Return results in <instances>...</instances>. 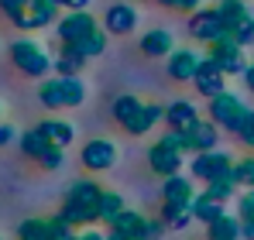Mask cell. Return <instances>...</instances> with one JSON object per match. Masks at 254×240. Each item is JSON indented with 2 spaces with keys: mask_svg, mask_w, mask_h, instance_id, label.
Returning a JSON list of instances; mask_svg holds the SVG:
<instances>
[{
  "mask_svg": "<svg viewBox=\"0 0 254 240\" xmlns=\"http://www.w3.org/2000/svg\"><path fill=\"white\" fill-rule=\"evenodd\" d=\"M17 240H55V234H52V223L48 220L31 216V220H24L17 227Z\"/></svg>",
  "mask_w": 254,
  "mask_h": 240,
  "instance_id": "cell-29",
  "label": "cell"
},
{
  "mask_svg": "<svg viewBox=\"0 0 254 240\" xmlns=\"http://www.w3.org/2000/svg\"><path fill=\"white\" fill-rule=\"evenodd\" d=\"M141 107H144V100H137V96H130V93H127V96H117V100H114L110 114H114V120H117L121 127H127L130 120L137 117V110H141Z\"/></svg>",
  "mask_w": 254,
  "mask_h": 240,
  "instance_id": "cell-27",
  "label": "cell"
},
{
  "mask_svg": "<svg viewBox=\"0 0 254 240\" xmlns=\"http://www.w3.org/2000/svg\"><path fill=\"white\" fill-rule=\"evenodd\" d=\"M10 62H14V69H17L21 76H28V79H42L45 72L52 69V59H48L45 45H38V41L28 38V35L10 41Z\"/></svg>",
  "mask_w": 254,
  "mask_h": 240,
  "instance_id": "cell-3",
  "label": "cell"
},
{
  "mask_svg": "<svg viewBox=\"0 0 254 240\" xmlns=\"http://www.w3.org/2000/svg\"><path fill=\"white\" fill-rule=\"evenodd\" d=\"M234 38H237L241 48H251V45H254V14H251V17H244V21L234 28Z\"/></svg>",
  "mask_w": 254,
  "mask_h": 240,
  "instance_id": "cell-35",
  "label": "cell"
},
{
  "mask_svg": "<svg viewBox=\"0 0 254 240\" xmlns=\"http://www.w3.org/2000/svg\"><path fill=\"white\" fill-rule=\"evenodd\" d=\"M110 230H117V234H124V237H130V240H148V216L137 213V209H124V213L110 223Z\"/></svg>",
  "mask_w": 254,
  "mask_h": 240,
  "instance_id": "cell-18",
  "label": "cell"
},
{
  "mask_svg": "<svg viewBox=\"0 0 254 240\" xmlns=\"http://www.w3.org/2000/svg\"><path fill=\"white\" fill-rule=\"evenodd\" d=\"M83 65H86V55L76 48V45H62V48H59V55H55L59 76H79Z\"/></svg>",
  "mask_w": 254,
  "mask_h": 240,
  "instance_id": "cell-22",
  "label": "cell"
},
{
  "mask_svg": "<svg viewBox=\"0 0 254 240\" xmlns=\"http://www.w3.org/2000/svg\"><path fill=\"white\" fill-rule=\"evenodd\" d=\"M196 199V189H192V182L186 179V175H169L165 179V185H162V202H172V206H192Z\"/></svg>",
  "mask_w": 254,
  "mask_h": 240,
  "instance_id": "cell-16",
  "label": "cell"
},
{
  "mask_svg": "<svg viewBox=\"0 0 254 240\" xmlns=\"http://www.w3.org/2000/svg\"><path fill=\"white\" fill-rule=\"evenodd\" d=\"M158 141H162L165 148H172L175 155H196V151H192V144H189V134H186V130H165Z\"/></svg>",
  "mask_w": 254,
  "mask_h": 240,
  "instance_id": "cell-33",
  "label": "cell"
},
{
  "mask_svg": "<svg viewBox=\"0 0 254 240\" xmlns=\"http://www.w3.org/2000/svg\"><path fill=\"white\" fill-rule=\"evenodd\" d=\"M107 41H110V35H107L103 28H96V31H93V35H86V38L79 41L76 48L83 52V55H86V62H89V59H100V55L107 52Z\"/></svg>",
  "mask_w": 254,
  "mask_h": 240,
  "instance_id": "cell-31",
  "label": "cell"
},
{
  "mask_svg": "<svg viewBox=\"0 0 254 240\" xmlns=\"http://www.w3.org/2000/svg\"><path fill=\"white\" fill-rule=\"evenodd\" d=\"M230 168H234V158H230L227 151H220V148H213V151H199L196 158L189 161V175L199 179V182L223 179V175H230Z\"/></svg>",
  "mask_w": 254,
  "mask_h": 240,
  "instance_id": "cell-8",
  "label": "cell"
},
{
  "mask_svg": "<svg viewBox=\"0 0 254 240\" xmlns=\"http://www.w3.org/2000/svg\"><path fill=\"white\" fill-rule=\"evenodd\" d=\"M237 137H241V144H244L248 151H254V110L248 114V120H244V127L237 130Z\"/></svg>",
  "mask_w": 254,
  "mask_h": 240,
  "instance_id": "cell-38",
  "label": "cell"
},
{
  "mask_svg": "<svg viewBox=\"0 0 254 240\" xmlns=\"http://www.w3.org/2000/svg\"><path fill=\"white\" fill-rule=\"evenodd\" d=\"M100 28V21L89 10H65V17L55 21V35L62 45H79L86 35H93Z\"/></svg>",
  "mask_w": 254,
  "mask_h": 240,
  "instance_id": "cell-6",
  "label": "cell"
},
{
  "mask_svg": "<svg viewBox=\"0 0 254 240\" xmlns=\"http://www.w3.org/2000/svg\"><path fill=\"white\" fill-rule=\"evenodd\" d=\"M148 168H151L155 175H162V179L179 175V172H182V155H175V151L165 148L162 141H155V144L148 148Z\"/></svg>",
  "mask_w": 254,
  "mask_h": 240,
  "instance_id": "cell-14",
  "label": "cell"
},
{
  "mask_svg": "<svg viewBox=\"0 0 254 240\" xmlns=\"http://www.w3.org/2000/svg\"><path fill=\"white\" fill-rule=\"evenodd\" d=\"M0 10L14 21V17H21V14L28 10V0H0Z\"/></svg>",
  "mask_w": 254,
  "mask_h": 240,
  "instance_id": "cell-39",
  "label": "cell"
},
{
  "mask_svg": "<svg viewBox=\"0 0 254 240\" xmlns=\"http://www.w3.org/2000/svg\"><path fill=\"white\" fill-rule=\"evenodd\" d=\"M192 86H196V93L199 96H206V100H213L216 93H223L227 89V72L213 62V59H199V69H196V76H192Z\"/></svg>",
  "mask_w": 254,
  "mask_h": 240,
  "instance_id": "cell-12",
  "label": "cell"
},
{
  "mask_svg": "<svg viewBox=\"0 0 254 240\" xmlns=\"http://www.w3.org/2000/svg\"><path fill=\"white\" fill-rule=\"evenodd\" d=\"M206 240H241V220L237 216H220L206 227Z\"/></svg>",
  "mask_w": 254,
  "mask_h": 240,
  "instance_id": "cell-25",
  "label": "cell"
},
{
  "mask_svg": "<svg viewBox=\"0 0 254 240\" xmlns=\"http://www.w3.org/2000/svg\"><path fill=\"white\" fill-rule=\"evenodd\" d=\"M89 3H93V0H59L62 10H89Z\"/></svg>",
  "mask_w": 254,
  "mask_h": 240,
  "instance_id": "cell-41",
  "label": "cell"
},
{
  "mask_svg": "<svg viewBox=\"0 0 254 240\" xmlns=\"http://www.w3.org/2000/svg\"><path fill=\"white\" fill-rule=\"evenodd\" d=\"M137 28V7L134 3H110L103 14V31L110 38H127Z\"/></svg>",
  "mask_w": 254,
  "mask_h": 240,
  "instance_id": "cell-11",
  "label": "cell"
},
{
  "mask_svg": "<svg viewBox=\"0 0 254 240\" xmlns=\"http://www.w3.org/2000/svg\"><path fill=\"white\" fill-rule=\"evenodd\" d=\"M100 192H103V189H100L96 182L76 179V182L65 189V196H62L59 216H62L65 223H72L76 230H86V227L100 223Z\"/></svg>",
  "mask_w": 254,
  "mask_h": 240,
  "instance_id": "cell-1",
  "label": "cell"
},
{
  "mask_svg": "<svg viewBox=\"0 0 254 240\" xmlns=\"http://www.w3.org/2000/svg\"><path fill=\"white\" fill-rule=\"evenodd\" d=\"M196 69H199V55H196L192 48H172L169 65H165L169 79H175V82H192Z\"/></svg>",
  "mask_w": 254,
  "mask_h": 240,
  "instance_id": "cell-13",
  "label": "cell"
},
{
  "mask_svg": "<svg viewBox=\"0 0 254 240\" xmlns=\"http://www.w3.org/2000/svg\"><path fill=\"white\" fill-rule=\"evenodd\" d=\"M248 114H251V107H248L237 93H230V89L216 93V96L210 100V120L220 127V130H227V134H237V130L244 127Z\"/></svg>",
  "mask_w": 254,
  "mask_h": 240,
  "instance_id": "cell-4",
  "label": "cell"
},
{
  "mask_svg": "<svg viewBox=\"0 0 254 240\" xmlns=\"http://www.w3.org/2000/svg\"><path fill=\"white\" fill-rule=\"evenodd\" d=\"M158 120H165V110H162L158 103H144V107L137 110V117L130 120L124 130L130 134V137H144V134H148V130L158 123Z\"/></svg>",
  "mask_w": 254,
  "mask_h": 240,
  "instance_id": "cell-21",
  "label": "cell"
},
{
  "mask_svg": "<svg viewBox=\"0 0 254 240\" xmlns=\"http://www.w3.org/2000/svg\"><path fill=\"white\" fill-rule=\"evenodd\" d=\"M124 209H127V202H124L121 192H107V189L100 192V223H107V227H110Z\"/></svg>",
  "mask_w": 254,
  "mask_h": 240,
  "instance_id": "cell-28",
  "label": "cell"
},
{
  "mask_svg": "<svg viewBox=\"0 0 254 240\" xmlns=\"http://www.w3.org/2000/svg\"><path fill=\"white\" fill-rule=\"evenodd\" d=\"M206 59H213L227 76H244V69L251 65L248 62V55H244V48L237 45V38H234V31H223L220 38L210 45V52H206Z\"/></svg>",
  "mask_w": 254,
  "mask_h": 240,
  "instance_id": "cell-5",
  "label": "cell"
},
{
  "mask_svg": "<svg viewBox=\"0 0 254 240\" xmlns=\"http://www.w3.org/2000/svg\"><path fill=\"white\" fill-rule=\"evenodd\" d=\"M117 144L114 141H107V137H93V141H86L83 144V168L86 172H107V168H114L117 165Z\"/></svg>",
  "mask_w": 254,
  "mask_h": 240,
  "instance_id": "cell-10",
  "label": "cell"
},
{
  "mask_svg": "<svg viewBox=\"0 0 254 240\" xmlns=\"http://www.w3.org/2000/svg\"><path fill=\"white\" fill-rule=\"evenodd\" d=\"M203 7V0H179L175 3V10H186V14H192V10H199Z\"/></svg>",
  "mask_w": 254,
  "mask_h": 240,
  "instance_id": "cell-43",
  "label": "cell"
},
{
  "mask_svg": "<svg viewBox=\"0 0 254 240\" xmlns=\"http://www.w3.org/2000/svg\"><path fill=\"white\" fill-rule=\"evenodd\" d=\"M223 31H227V28H223V17H220V10H216V7H199V10H192V14H189V35H192L196 41L213 45Z\"/></svg>",
  "mask_w": 254,
  "mask_h": 240,
  "instance_id": "cell-9",
  "label": "cell"
},
{
  "mask_svg": "<svg viewBox=\"0 0 254 240\" xmlns=\"http://www.w3.org/2000/svg\"><path fill=\"white\" fill-rule=\"evenodd\" d=\"M155 3H162V7H175L179 0H155Z\"/></svg>",
  "mask_w": 254,
  "mask_h": 240,
  "instance_id": "cell-46",
  "label": "cell"
},
{
  "mask_svg": "<svg viewBox=\"0 0 254 240\" xmlns=\"http://www.w3.org/2000/svg\"><path fill=\"white\" fill-rule=\"evenodd\" d=\"M76 240H107V234H100V230H93V227H86L76 234Z\"/></svg>",
  "mask_w": 254,
  "mask_h": 240,
  "instance_id": "cell-42",
  "label": "cell"
},
{
  "mask_svg": "<svg viewBox=\"0 0 254 240\" xmlns=\"http://www.w3.org/2000/svg\"><path fill=\"white\" fill-rule=\"evenodd\" d=\"M38 100L45 110H76L86 100V86L79 76H52L38 86Z\"/></svg>",
  "mask_w": 254,
  "mask_h": 240,
  "instance_id": "cell-2",
  "label": "cell"
},
{
  "mask_svg": "<svg viewBox=\"0 0 254 240\" xmlns=\"http://www.w3.org/2000/svg\"><path fill=\"white\" fill-rule=\"evenodd\" d=\"M241 79H244V86H248V93H254V62L244 69V76H241Z\"/></svg>",
  "mask_w": 254,
  "mask_h": 240,
  "instance_id": "cell-44",
  "label": "cell"
},
{
  "mask_svg": "<svg viewBox=\"0 0 254 240\" xmlns=\"http://www.w3.org/2000/svg\"><path fill=\"white\" fill-rule=\"evenodd\" d=\"M48 223H52V234H55V240H76V234H79V230H76L72 223H65L62 216H52Z\"/></svg>",
  "mask_w": 254,
  "mask_h": 240,
  "instance_id": "cell-36",
  "label": "cell"
},
{
  "mask_svg": "<svg viewBox=\"0 0 254 240\" xmlns=\"http://www.w3.org/2000/svg\"><path fill=\"white\" fill-rule=\"evenodd\" d=\"M234 182L244 185V189H254V155L234 161Z\"/></svg>",
  "mask_w": 254,
  "mask_h": 240,
  "instance_id": "cell-34",
  "label": "cell"
},
{
  "mask_svg": "<svg viewBox=\"0 0 254 240\" xmlns=\"http://www.w3.org/2000/svg\"><path fill=\"white\" fill-rule=\"evenodd\" d=\"M107 240H130V237H124V234H117V230H110V234H107Z\"/></svg>",
  "mask_w": 254,
  "mask_h": 240,
  "instance_id": "cell-45",
  "label": "cell"
},
{
  "mask_svg": "<svg viewBox=\"0 0 254 240\" xmlns=\"http://www.w3.org/2000/svg\"><path fill=\"white\" fill-rule=\"evenodd\" d=\"M38 130H42L45 137L55 144V148H69L72 141H76V127L69 123V120H62V117H48L38 123Z\"/></svg>",
  "mask_w": 254,
  "mask_h": 240,
  "instance_id": "cell-20",
  "label": "cell"
},
{
  "mask_svg": "<svg viewBox=\"0 0 254 240\" xmlns=\"http://www.w3.org/2000/svg\"><path fill=\"white\" fill-rule=\"evenodd\" d=\"M186 134H189V144H192L196 155H199V151H213V148L220 144V127H216L213 120H196Z\"/></svg>",
  "mask_w": 254,
  "mask_h": 240,
  "instance_id": "cell-19",
  "label": "cell"
},
{
  "mask_svg": "<svg viewBox=\"0 0 254 240\" xmlns=\"http://www.w3.org/2000/svg\"><path fill=\"white\" fill-rule=\"evenodd\" d=\"M59 0H28V10L21 14V17H14L10 24L17 28V31H42V28H52L55 21H59Z\"/></svg>",
  "mask_w": 254,
  "mask_h": 240,
  "instance_id": "cell-7",
  "label": "cell"
},
{
  "mask_svg": "<svg viewBox=\"0 0 254 240\" xmlns=\"http://www.w3.org/2000/svg\"><path fill=\"white\" fill-rule=\"evenodd\" d=\"M172 45H175V38H172V31H165V28L144 31L141 41H137L141 55H148V59H169V55H172Z\"/></svg>",
  "mask_w": 254,
  "mask_h": 240,
  "instance_id": "cell-15",
  "label": "cell"
},
{
  "mask_svg": "<svg viewBox=\"0 0 254 240\" xmlns=\"http://www.w3.org/2000/svg\"><path fill=\"white\" fill-rule=\"evenodd\" d=\"M52 148H55V144H52V141L45 137V134L38 130V127H31V130H24V134H21V151H24L28 158L42 161L45 155L52 151Z\"/></svg>",
  "mask_w": 254,
  "mask_h": 240,
  "instance_id": "cell-24",
  "label": "cell"
},
{
  "mask_svg": "<svg viewBox=\"0 0 254 240\" xmlns=\"http://www.w3.org/2000/svg\"><path fill=\"white\" fill-rule=\"evenodd\" d=\"M189 213H192V220H199V223H206V227H210L213 220H220V216L227 213V206H223V202H216V199H210V196H203V192H199V196L192 199V206H189Z\"/></svg>",
  "mask_w": 254,
  "mask_h": 240,
  "instance_id": "cell-23",
  "label": "cell"
},
{
  "mask_svg": "<svg viewBox=\"0 0 254 240\" xmlns=\"http://www.w3.org/2000/svg\"><path fill=\"white\" fill-rule=\"evenodd\" d=\"M14 137H17V130H14V123H3V120H0V148H7V144H10Z\"/></svg>",
  "mask_w": 254,
  "mask_h": 240,
  "instance_id": "cell-40",
  "label": "cell"
},
{
  "mask_svg": "<svg viewBox=\"0 0 254 240\" xmlns=\"http://www.w3.org/2000/svg\"><path fill=\"white\" fill-rule=\"evenodd\" d=\"M62 151H65V148H52V151H48V155H45L38 165H42L45 172H59V168L65 165V155H62Z\"/></svg>",
  "mask_w": 254,
  "mask_h": 240,
  "instance_id": "cell-37",
  "label": "cell"
},
{
  "mask_svg": "<svg viewBox=\"0 0 254 240\" xmlns=\"http://www.w3.org/2000/svg\"><path fill=\"white\" fill-rule=\"evenodd\" d=\"M196 120H199V110H196V103H189V100H172L169 107H165V123H169V130H189Z\"/></svg>",
  "mask_w": 254,
  "mask_h": 240,
  "instance_id": "cell-17",
  "label": "cell"
},
{
  "mask_svg": "<svg viewBox=\"0 0 254 240\" xmlns=\"http://www.w3.org/2000/svg\"><path fill=\"white\" fill-rule=\"evenodd\" d=\"M192 220V213L186 206H172V202H162V223L172 227V230H182L186 223Z\"/></svg>",
  "mask_w": 254,
  "mask_h": 240,
  "instance_id": "cell-32",
  "label": "cell"
},
{
  "mask_svg": "<svg viewBox=\"0 0 254 240\" xmlns=\"http://www.w3.org/2000/svg\"><path fill=\"white\" fill-rule=\"evenodd\" d=\"M216 10H220V17H223V28H227V31H234L244 17H251V10H248V3H244V0H220V3H216Z\"/></svg>",
  "mask_w": 254,
  "mask_h": 240,
  "instance_id": "cell-26",
  "label": "cell"
},
{
  "mask_svg": "<svg viewBox=\"0 0 254 240\" xmlns=\"http://www.w3.org/2000/svg\"><path fill=\"white\" fill-rule=\"evenodd\" d=\"M237 192V182H234V168H230V175H223V179H213V182H206V189H203V196H210V199L216 202H230V196Z\"/></svg>",
  "mask_w": 254,
  "mask_h": 240,
  "instance_id": "cell-30",
  "label": "cell"
}]
</instances>
